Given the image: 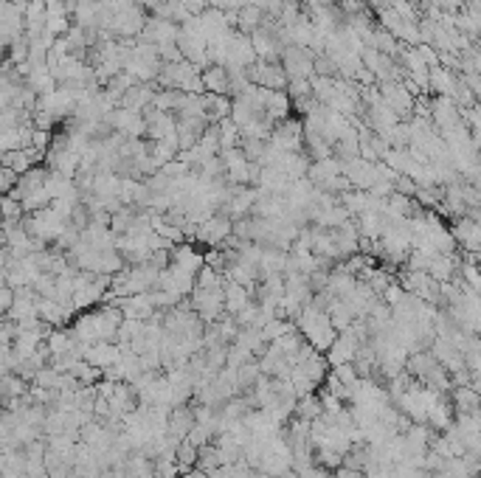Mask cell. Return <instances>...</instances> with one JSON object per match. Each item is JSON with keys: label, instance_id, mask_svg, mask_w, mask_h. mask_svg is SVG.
<instances>
[{"label": "cell", "instance_id": "obj_1", "mask_svg": "<svg viewBox=\"0 0 481 478\" xmlns=\"http://www.w3.org/2000/svg\"><path fill=\"white\" fill-rule=\"evenodd\" d=\"M194 234H197V239L209 242V245H220V242H223V239L231 234V223H228V220H223V217H209V220L197 223Z\"/></svg>", "mask_w": 481, "mask_h": 478}, {"label": "cell", "instance_id": "obj_2", "mask_svg": "<svg viewBox=\"0 0 481 478\" xmlns=\"http://www.w3.org/2000/svg\"><path fill=\"white\" fill-rule=\"evenodd\" d=\"M369 3H372V6H388L391 0H369Z\"/></svg>", "mask_w": 481, "mask_h": 478}]
</instances>
